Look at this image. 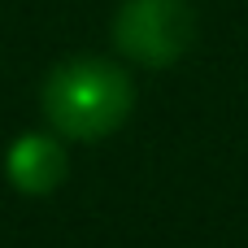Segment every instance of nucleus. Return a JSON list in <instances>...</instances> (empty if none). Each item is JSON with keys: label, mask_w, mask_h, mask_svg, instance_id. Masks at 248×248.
I'll use <instances>...</instances> for the list:
<instances>
[{"label": "nucleus", "mask_w": 248, "mask_h": 248, "mask_svg": "<svg viewBox=\"0 0 248 248\" xmlns=\"http://www.w3.org/2000/svg\"><path fill=\"white\" fill-rule=\"evenodd\" d=\"M113 39L126 57L144 65H170L192 48L196 13L187 0H122Z\"/></svg>", "instance_id": "f03ea898"}, {"label": "nucleus", "mask_w": 248, "mask_h": 248, "mask_svg": "<svg viewBox=\"0 0 248 248\" xmlns=\"http://www.w3.org/2000/svg\"><path fill=\"white\" fill-rule=\"evenodd\" d=\"M135 105L131 78L100 57H74L44 83V113L70 140H100L126 122Z\"/></svg>", "instance_id": "f257e3e1"}, {"label": "nucleus", "mask_w": 248, "mask_h": 248, "mask_svg": "<svg viewBox=\"0 0 248 248\" xmlns=\"http://www.w3.org/2000/svg\"><path fill=\"white\" fill-rule=\"evenodd\" d=\"M4 170H9V179H13L17 192H26V196H48V192L65 179L70 157H65V148H61L52 135H22V140H13V148H9Z\"/></svg>", "instance_id": "7ed1b4c3"}]
</instances>
